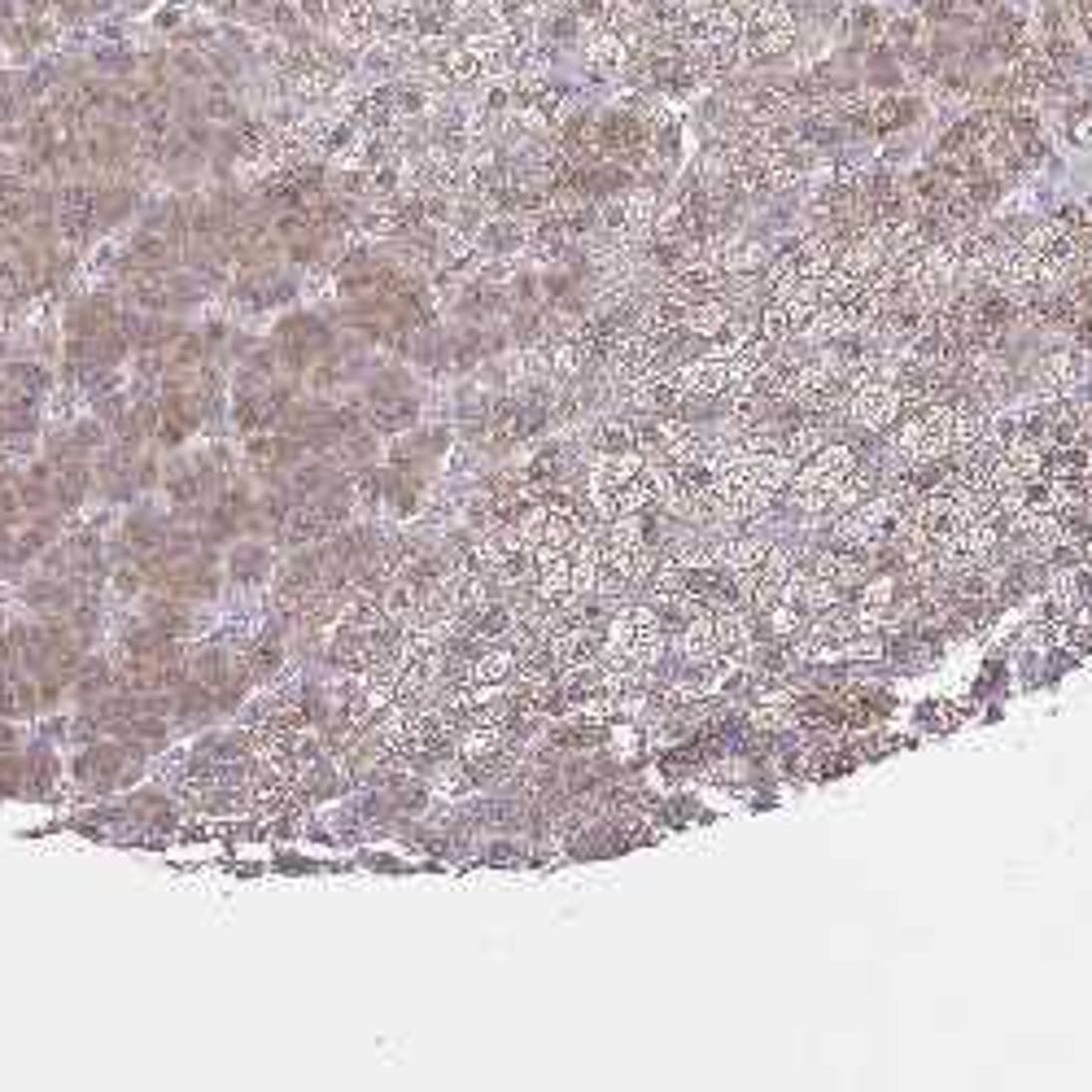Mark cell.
Here are the masks:
<instances>
[{
    "mask_svg": "<svg viewBox=\"0 0 1092 1092\" xmlns=\"http://www.w3.org/2000/svg\"><path fill=\"white\" fill-rule=\"evenodd\" d=\"M167 594H180L188 603H214L223 594V564H218V550L201 546L192 559H180L171 568V581H167Z\"/></svg>",
    "mask_w": 1092,
    "mask_h": 1092,
    "instance_id": "1",
    "label": "cell"
},
{
    "mask_svg": "<svg viewBox=\"0 0 1092 1092\" xmlns=\"http://www.w3.org/2000/svg\"><path fill=\"white\" fill-rule=\"evenodd\" d=\"M1009 534H1014V543L1027 559H1049L1066 546V538H1071L1057 512H1018L1014 521H1009Z\"/></svg>",
    "mask_w": 1092,
    "mask_h": 1092,
    "instance_id": "2",
    "label": "cell"
},
{
    "mask_svg": "<svg viewBox=\"0 0 1092 1092\" xmlns=\"http://www.w3.org/2000/svg\"><path fill=\"white\" fill-rule=\"evenodd\" d=\"M271 572H275V555L262 538H236V543L223 550V581L236 585V590H254Z\"/></svg>",
    "mask_w": 1092,
    "mask_h": 1092,
    "instance_id": "3",
    "label": "cell"
},
{
    "mask_svg": "<svg viewBox=\"0 0 1092 1092\" xmlns=\"http://www.w3.org/2000/svg\"><path fill=\"white\" fill-rule=\"evenodd\" d=\"M141 616L149 620V625L163 629V634L188 642L192 634H197V625H201V603H188V599L167 594V590H149L145 599H141Z\"/></svg>",
    "mask_w": 1092,
    "mask_h": 1092,
    "instance_id": "4",
    "label": "cell"
},
{
    "mask_svg": "<svg viewBox=\"0 0 1092 1092\" xmlns=\"http://www.w3.org/2000/svg\"><path fill=\"white\" fill-rule=\"evenodd\" d=\"M848 416L870 433L892 429L896 416H901V389L892 381H874V385L853 389V394H848Z\"/></svg>",
    "mask_w": 1092,
    "mask_h": 1092,
    "instance_id": "5",
    "label": "cell"
},
{
    "mask_svg": "<svg viewBox=\"0 0 1092 1092\" xmlns=\"http://www.w3.org/2000/svg\"><path fill=\"white\" fill-rule=\"evenodd\" d=\"M310 451L297 437H289L284 429H267V433H249L245 437V464L254 468V473H271V468H297L306 459Z\"/></svg>",
    "mask_w": 1092,
    "mask_h": 1092,
    "instance_id": "6",
    "label": "cell"
},
{
    "mask_svg": "<svg viewBox=\"0 0 1092 1092\" xmlns=\"http://www.w3.org/2000/svg\"><path fill=\"white\" fill-rule=\"evenodd\" d=\"M167 529H171V516H163L158 508H136L123 516L119 543L132 550V559H145V555H154V550H163Z\"/></svg>",
    "mask_w": 1092,
    "mask_h": 1092,
    "instance_id": "7",
    "label": "cell"
},
{
    "mask_svg": "<svg viewBox=\"0 0 1092 1092\" xmlns=\"http://www.w3.org/2000/svg\"><path fill=\"white\" fill-rule=\"evenodd\" d=\"M171 695H176V712H171L176 730H201V726H210V721L218 717L214 691H210V686H201L197 677H183Z\"/></svg>",
    "mask_w": 1092,
    "mask_h": 1092,
    "instance_id": "8",
    "label": "cell"
},
{
    "mask_svg": "<svg viewBox=\"0 0 1092 1092\" xmlns=\"http://www.w3.org/2000/svg\"><path fill=\"white\" fill-rule=\"evenodd\" d=\"M114 691V660H106V655H97V651H88L84 660L75 664V677H71V699L79 708H88V704H97L101 695H110Z\"/></svg>",
    "mask_w": 1092,
    "mask_h": 1092,
    "instance_id": "9",
    "label": "cell"
},
{
    "mask_svg": "<svg viewBox=\"0 0 1092 1092\" xmlns=\"http://www.w3.org/2000/svg\"><path fill=\"white\" fill-rule=\"evenodd\" d=\"M1079 381H1084V359H1079L1075 350H1053V354H1044L1040 359V372H1036L1040 394L1066 398Z\"/></svg>",
    "mask_w": 1092,
    "mask_h": 1092,
    "instance_id": "10",
    "label": "cell"
},
{
    "mask_svg": "<svg viewBox=\"0 0 1092 1092\" xmlns=\"http://www.w3.org/2000/svg\"><path fill=\"white\" fill-rule=\"evenodd\" d=\"M36 712H44L36 677L31 673H9L5 682H0V717L27 721V717H36Z\"/></svg>",
    "mask_w": 1092,
    "mask_h": 1092,
    "instance_id": "11",
    "label": "cell"
},
{
    "mask_svg": "<svg viewBox=\"0 0 1092 1092\" xmlns=\"http://www.w3.org/2000/svg\"><path fill=\"white\" fill-rule=\"evenodd\" d=\"M416 416H420V398L416 394H394V398L367 407V424H372L376 433H407L411 424H416Z\"/></svg>",
    "mask_w": 1092,
    "mask_h": 1092,
    "instance_id": "12",
    "label": "cell"
},
{
    "mask_svg": "<svg viewBox=\"0 0 1092 1092\" xmlns=\"http://www.w3.org/2000/svg\"><path fill=\"white\" fill-rule=\"evenodd\" d=\"M332 534L328 521L319 516L310 503H293V512H289V521H284V534H280V543L297 550V546H315V543H324V538Z\"/></svg>",
    "mask_w": 1092,
    "mask_h": 1092,
    "instance_id": "13",
    "label": "cell"
},
{
    "mask_svg": "<svg viewBox=\"0 0 1092 1092\" xmlns=\"http://www.w3.org/2000/svg\"><path fill=\"white\" fill-rule=\"evenodd\" d=\"M0 381L18 385L22 394H31V398H49L57 376H53V367L40 363V359H9L5 367H0Z\"/></svg>",
    "mask_w": 1092,
    "mask_h": 1092,
    "instance_id": "14",
    "label": "cell"
},
{
    "mask_svg": "<svg viewBox=\"0 0 1092 1092\" xmlns=\"http://www.w3.org/2000/svg\"><path fill=\"white\" fill-rule=\"evenodd\" d=\"M677 651H682V660H691V664H708L712 655H717V625H712V612H699V616L686 620L682 638H677Z\"/></svg>",
    "mask_w": 1092,
    "mask_h": 1092,
    "instance_id": "15",
    "label": "cell"
},
{
    "mask_svg": "<svg viewBox=\"0 0 1092 1092\" xmlns=\"http://www.w3.org/2000/svg\"><path fill=\"white\" fill-rule=\"evenodd\" d=\"M171 354V372H201L205 363H214L218 354L214 346L205 341V332L201 328H183V337L176 341V346L167 350Z\"/></svg>",
    "mask_w": 1092,
    "mask_h": 1092,
    "instance_id": "16",
    "label": "cell"
},
{
    "mask_svg": "<svg viewBox=\"0 0 1092 1092\" xmlns=\"http://www.w3.org/2000/svg\"><path fill=\"white\" fill-rule=\"evenodd\" d=\"M1001 455H1005V464L1014 468L1022 481H1040V473H1044V451H1040L1036 442H1031L1027 433H1014V437H1009V442L1001 446Z\"/></svg>",
    "mask_w": 1092,
    "mask_h": 1092,
    "instance_id": "17",
    "label": "cell"
},
{
    "mask_svg": "<svg viewBox=\"0 0 1092 1092\" xmlns=\"http://www.w3.org/2000/svg\"><path fill=\"white\" fill-rule=\"evenodd\" d=\"M813 572H818L822 581L839 585V590H848L853 581H861V559L857 555H839V550H822V555L813 559Z\"/></svg>",
    "mask_w": 1092,
    "mask_h": 1092,
    "instance_id": "18",
    "label": "cell"
},
{
    "mask_svg": "<svg viewBox=\"0 0 1092 1092\" xmlns=\"http://www.w3.org/2000/svg\"><path fill=\"white\" fill-rule=\"evenodd\" d=\"M787 459H796V464H804V459H813L822 451V429H818V420H800L796 429H783V446H778Z\"/></svg>",
    "mask_w": 1092,
    "mask_h": 1092,
    "instance_id": "19",
    "label": "cell"
},
{
    "mask_svg": "<svg viewBox=\"0 0 1092 1092\" xmlns=\"http://www.w3.org/2000/svg\"><path fill=\"white\" fill-rule=\"evenodd\" d=\"M870 114H874V132H896V128H905V123H913L917 114H922V106L910 97H883Z\"/></svg>",
    "mask_w": 1092,
    "mask_h": 1092,
    "instance_id": "20",
    "label": "cell"
},
{
    "mask_svg": "<svg viewBox=\"0 0 1092 1092\" xmlns=\"http://www.w3.org/2000/svg\"><path fill=\"white\" fill-rule=\"evenodd\" d=\"M1049 603L1057 607V616H1071L1079 603H1084V577L1075 568H1062L1053 572V585H1049Z\"/></svg>",
    "mask_w": 1092,
    "mask_h": 1092,
    "instance_id": "21",
    "label": "cell"
},
{
    "mask_svg": "<svg viewBox=\"0 0 1092 1092\" xmlns=\"http://www.w3.org/2000/svg\"><path fill=\"white\" fill-rule=\"evenodd\" d=\"M171 730H176V721H171V717H158V712H141V717L132 721L128 739L145 743L149 752H163V747L171 743Z\"/></svg>",
    "mask_w": 1092,
    "mask_h": 1092,
    "instance_id": "22",
    "label": "cell"
},
{
    "mask_svg": "<svg viewBox=\"0 0 1092 1092\" xmlns=\"http://www.w3.org/2000/svg\"><path fill=\"white\" fill-rule=\"evenodd\" d=\"M171 71L183 84H205L214 71H210V53L205 49H171Z\"/></svg>",
    "mask_w": 1092,
    "mask_h": 1092,
    "instance_id": "23",
    "label": "cell"
},
{
    "mask_svg": "<svg viewBox=\"0 0 1092 1092\" xmlns=\"http://www.w3.org/2000/svg\"><path fill=\"white\" fill-rule=\"evenodd\" d=\"M106 590L114 594V599H136V594H145L149 585H145V572L136 568V564H114Z\"/></svg>",
    "mask_w": 1092,
    "mask_h": 1092,
    "instance_id": "24",
    "label": "cell"
},
{
    "mask_svg": "<svg viewBox=\"0 0 1092 1092\" xmlns=\"http://www.w3.org/2000/svg\"><path fill=\"white\" fill-rule=\"evenodd\" d=\"M114 0H53V9L62 14L66 22H79V18H92V14H101V9H110Z\"/></svg>",
    "mask_w": 1092,
    "mask_h": 1092,
    "instance_id": "25",
    "label": "cell"
},
{
    "mask_svg": "<svg viewBox=\"0 0 1092 1092\" xmlns=\"http://www.w3.org/2000/svg\"><path fill=\"white\" fill-rule=\"evenodd\" d=\"M883 27V9L879 5H857L853 9V31L857 36H874Z\"/></svg>",
    "mask_w": 1092,
    "mask_h": 1092,
    "instance_id": "26",
    "label": "cell"
},
{
    "mask_svg": "<svg viewBox=\"0 0 1092 1092\" xmlns=\"http://www.w3.org/2000/svg\"><path fill=\"white\" fill-rule=\"evenodd\" d=\"M27 747V730L14 726L9 717H0V752H22Z\"/></svg>",
    "mask_w": 1092,
    "mask_h": 1092,
    "instance_id": "27",
    "label": "cell"
},
{
    "mask_svg": "<svg viewBox=\"0 0 1092 1092\" xmlns=\"http://www.w3.org/2000/svg\"><path fill=\"white\" fill-rule=\"evenodd\" d=\"M926 18L930 22H952V14H957V0H926Z\"/></svg>",
    "mask_w": 1092,
    "mask_h": 1092,
    "instance_id": "28",
    "label": "cell"
},
{
    "mask_svg": "<svg viewBox=\"0 0 1092 1092\" xmlns=\"http://www.w3.org/2000/svg\"><path fill=\"white\" fill-rule=\"evenodd\" d=\"M888 31H892L896 44H913V40H917V22H913V18H896Z\"/></svg>",
    "mask_w": 1092,
    "mask_h": 1092,
    "instance_id": "29",
    "label": "cell"
},
{
    "mask_svg": "<svg viewBox=\"0 0 1092 1092\" xmlns=\"http://www.w3.org/2000/svg\"><path fill=\"white\" fill-rule=\"evenodd\" d=\"M965 5H974V9H992L996 0H965Z\"/></svg>",
    "mask_w": 1092,
    "mask_h": 1092,
    "instance_id": "30",
    "label": "cell"
},
{
    "mask_svg": "<svg viewBox=\"0 0 1092 1092\" xmlns=\"http://www.w3.org/2000/svg\"><path fill=\"white\" fill-rule=\"evenodd\" d=\"M1084 559H1088V572H1092V538H1088V546H1084Z\"/></svg>",
    "mask_w": 1092,
    "mask_h": 1092,
    "instance_id": "31",
    "label": "cell"
},
{
    "mask_svg": "<svg viewBox=\"0 0 1092 1092\" xmlns=\"http://www.w3.org/2000/svg\"><path fill=\"white\" fill-rule=\"evenodd\" d=\"M1088 218H1092V201H1088Z\"/></svg>",
    "mask_w": 1092,
    "mask_h": 1092,
    "instance_id": "32",
    "label": "cell"
}]
</instances>
